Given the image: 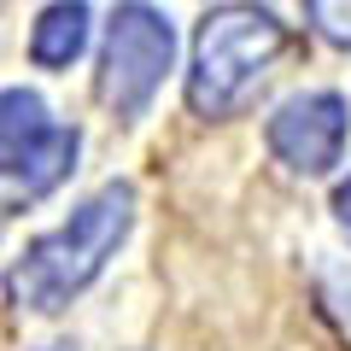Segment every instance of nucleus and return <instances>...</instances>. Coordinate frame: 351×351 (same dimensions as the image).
Wrapping results in <instances>:
<instances>
[{
  "instance_id": "obj_1",
  "label": "nucleus",
  "mask_w": 351,
  "mask_h": 351,
  "mask_svg": "<svg viewBox=\"0 0 351 351\" xmlns=\"http://www.w3.org/2000/svg\"><path fill=\"white\" fill-rule=\"evenodd\" d=\"M129 223H135V188H129V182L100 188L82 211H71L64 228L41 234L24 258L6 269V299H12L18 311H36V316L64 311V304L106 269V258L123 246Z\"/></svg>"
},
{
  "instance_id": "obj_2",
  "label": "nucleus",
  "mask_w": 351,
  "mask_h": 351,
  "mask_svg": "<svg viewBox=\"0 0 351 351\" xmlns=\"http://www.w3.org/2000/svg\"><path fill=\"white\" fill-rule=\"evenodd\" d=\"M287 47V29L263 6H223L193 36V71H188V106L199 117H228L252 88L269 76V64Z\"/></svg>"
},
{
  "instance_id": "obj_3",
  "label": "nucleus",
  "mask_w": 351,
  "mask_h": 351,
  "mask_svg": "<svg viewBox=\"0 0 351 351\" xmlns=\"http://www.w3.org/2000/svg\"><path fill=\"white\" fill-rule=\"evenodd\" d=\"M76 129L53 123L41 94L6 88L0 94V205H24L53 193L76 164Z\"/></svg>"
},
{
  "instance_id": "obj_4",
  "label": "nucleus",
  "mask_w": 351,
  "mask_h": 351,
  "mask_svg": "<svg viewBox=\"0 0 351 351\" xmlns=\"http://www.w3.org/2000/svg\"><path fill=\"white\" fill-rule=\"evenodd\" d=\"M176 59V29L158 6L123 0L106 24V53H100V100L117 117H141L158 94L164 71Z\"/></svg>"
},
{
  "instance_id": "obj_5",
  "label": "nucleus",
  "mask_w": 351,
  "mask_h": 351,
  "mask_svg": "<svg viewBox=\"0 0 351 351\" xmlns=\"http://www.w3.org/2000/svg\"><path fill=\"white\" fill-rule=\"evenodd\" d=\"M269 147L287 170L328 176L346 147V100L339 94H299L269 117Z\"/></svg>"
},
{
  "instance_id": "obj_6",
  "label": "nucleus",
  "mask_w": 351,
  "mask_h": 351,
  "mask_svg": "<svg viewBox=\"0 0 351 351\" xmlns=\"http://www.w3.org/2000/svg\"><path fill=\"white\" fill-rule=\"evenodd\" d=\"M82 47H88V6H82V0H53L47 12L36 18V36H29L36 64L64 71V64H71Z\"/></svg>"
},
{
  "instance_id": "obj_7",
  "label": "nucleus",
  "mask_w": 351,
  "mask_h": 351,
  "mask_svg": "<svg viewBox=\"0 0 351 351\" xmlns=\"http://www.w3.org/2000/svg\"><path fill=\"white\" fill-rule=\"evenodd\" d=\"M304 12H311L316 36L334 41V47L351 53V0H304Z\"/></svg>"
},
{
  "instance_id": "obj_8",
  "label": "nucleus",
  "mask_w": 351,
  "mask_h": 351,
  "mask_svg": "<svg viewBox=\"0 0 351 351\" xmlns=\"http://www.w3.org/2000/svg\"><path fill=\"white\" fill-rule=\"evenodd\" d=\"M334 217H339V228L351 234V182H339V188H334Z\"/></svg>"
}]
</instances>
